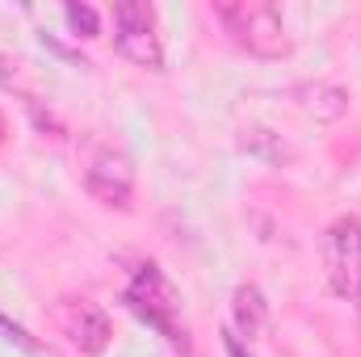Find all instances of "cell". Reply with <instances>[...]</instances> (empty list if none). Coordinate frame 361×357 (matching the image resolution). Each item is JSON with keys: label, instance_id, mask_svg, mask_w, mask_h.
Masks as SVG:
<instances>
[{"label": "cell", "instance_id": "2", "mask_svg": "<svg viewBox=\"0 0 361 357\" xmlns=\"http://www.w3.org/2000/svg\"><path fill=\"white\" fill-rule=\"evenodd\" d=\"M219 17L252 51H261V55H281L286 51V25H281L277 8H269V4H227V8H219Z\"/></svg>", "mask_w": 361, "mask_h": 357}, {"label": "cell", "instance_id": "5", "mask_svg": "<svg viewBox=\"0 0 361 357\" xmlns=\"http://www.w3.org/2000/svg\"><path fill=\"white\" fill-rule=\"evenodd\" d=\"M89 189L101 202H109V206H126V198H130V177H126L122 160L109 156V152H101L89 169Z\"/></svg>", "mask_w": 361, "mask_h": 357}, {"label": "cell", "instance_id": "1", "mask_svg": "<svg viewBox=\"0 0 361 357\" xmlns=\"http://www.w3.org/2000/svg\"><path fill=\"white\" fill-rule=\"evenodd\" d=\"M114 38L122 47L126 59L143 63V68H160L164 63V51H160V34H156V17L147 4H118L114 8Z\"/></svg>", "mask_w": 361, "mask_h": 357}, {"label": "cell", "instance_id": "3", "mask_svg": "<svg viewBox=\"0 0 361 357\" xmlns=\"http://www.w3.org/2000/svg\"><path fill=\"white\" fill-rule=\"evenodd\" d=\"M324 261L332 273V286L345 298H361V223L345 219L328 231L324 240Z\"/></svg>", "mask_w": 361, "mask_h": 357}, {"label": "cell", "instance_id": "4", "mask_svg": "<svg viewBox=\"0 0 361 357\" xmlns=\"http://www.w3.org/2000/svg\"><path fill=\"white\" fill-rule=\"evenodd\" d=\"M59 324H63V332H68V341L72 345H80V349H89L97 353L101 345H105V337H109V320L92 307V303H68L63 311H59Z\"/></svg>", "mask_w": 361, "mask_h": 357}, {"label": "cell", "instance_id": "6", "mask_svg": "<svg viewBox=\"0 0 361 357\" xmlns=\"http://www.w3.org/2000/svg\"><path fill=\"white\" fill-rule=\"evenodd\" d=\"M68 17H72V25H85L89 34H97V13H92V8H85V4H72V8H68Z\"/></svg>", "mask_w": 361, "mask_h": 357}]
</instances>
